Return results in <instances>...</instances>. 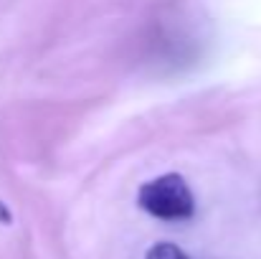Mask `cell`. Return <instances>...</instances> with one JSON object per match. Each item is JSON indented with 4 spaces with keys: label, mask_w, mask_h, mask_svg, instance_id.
<instances>
[{
    "label": "cell",
    "mask_w": 261,
    "mask_h": 259,
    "mask_svg": "<svg viewBox=\"0 0 261 259\" xmlns=\"http://www.w3.org/2000/svg\"><path fill=\"white\" fill-rule=\"evenodd\" d=\"M0 221H3V224H8V221H10V214L3 208V203H0Z\"/></svg>",
    "instance_id": "3"
},
{
    "label": "cell",
    "mask_w": 261,
    "mask_h": 259,
    "mask_svg": "<svg viewBox=\"0 0 261 259\" xmlns=\"http://www.w3.org/2000/svg\"><path fill=\"white\" fill-rule=\"evenodd\" d=\"M137 203L142 211L163 221H182L195 211L193 191L177 173H165L142 183V188L137 191Z\"/></svg>",
    "instance_id": "1"
},
{
    "label": "cell",
    "mask_w": 261,
    "mask_h": 259,
    "mask_svg": "<svg viewBox=\"0 0 261 259\" xmlns=\"http://www.w3.org/2000/svg\"><path fill=\"white\" fill-rule=\"evenodd\" d=\"M147 259H188V254H185L180 247L170 244V242H160V244L150 247Z\"/></svg>",
    "instance_id": "2"
}]
</instances>
